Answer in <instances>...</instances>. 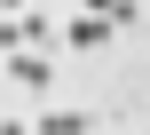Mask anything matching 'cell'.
Here are the masks:
<instances>
[{
  "label": "cell",
  "mask_w": 150,
  "mask_h": 135,
  "mask_svg": "<svg viewBox=\"0 0 150 135\" xmlns=\"http://www.w3.org/2000/svg\"><path fill=\"white\" fill-rule=\"evenodd\" d=\"M8 80H16V88H47V80H55V56H47V48H8Z\"/></svg>",
  "instance_id": "6da1fadb"
},
{
  "label": "cell",
  "mask_w": 150,
  "mask_h": 135,
  "mask_svg": "<svg viewBox=\"0 0 150 135\" xmlns=\"http://www.w3.org/2000/svg\"><path fill=\"white\" fill-rule=\"evenodd\" d=\"M16 40H24V48H47V56H55V40H63V32H55V16H47V8L32 0V8L16 16Z\"/></svg>",
  "instance_id": "7a4b0ae2"
},
{
  "label": "cell",
  "mask_w": 150,
  "mask_h": 135,
  "mask_svg": "<svg viewBox=\"0 0 150 135\" xmlns=\"http://www.w3.org/2000/svg\"><path fill=\"white\" fill-rule=\"evenodd\" d=\"M63 40H71V48H103V40H111V16H87V8H79V16L63 24Z\"/></svg>",
  "instance_id": "3957f363"
},
{
  "label": "cell",
  "mask_w": 150,
  "mask_h": 135,
  "mask_svg": "<svg viewBox=\"0 0 150 135\" xmlns=\"http://www.w3.org/2000/svg\"><path fill=\"white\" fill-rule=\"evenodd\" d=\"M32 135H95V119H87V111H63V103H55L47 119H32Z\"/></svg>",
  "instance_id": "277c9868"
},
{
  "label": "cell",
  "mask_w": 150,
  "mask_h": 135,
  "mask_svg": "<svg viewBox=\"0 0 150 135\" xmlns=\"http://www.w3.org/2000/svg\"><path fill=\"white\" fill-rule=\"evenodd\" d=\"M79 8H87V16H111V24H134V16H142V0H79Z\"/></svg>",
  "instance_id": "5b68a950"
},
{
  "label": "cell",
  "mask_w": 150,
  "mask_h": 135,
  "mask_svg": "<svg viewBox=\"0 0 150 135\" xmlns=\"http://www.w3.org/2000/svg\"><path fill=\"white\" fill-rule=\"evenodd\" d=\"M0 135H32V119H0Z\"/></svg>",
  "instance_id": "8992f818"
},
{
  "label": "cell",
  "mask_w": 150,
  "mask_h": 135,
  "mask_svg": "<svg viewBox=\"0 0 150 135\" xmlns=\"http://www.w3.org/2000/svg\"><path fill=\"white\" fill-rule=\"evenodd\" d=\"M24 8H32V0H0V16H24Z\"/></svg>",
  "instance_id": "52a82bcc"
}]
</instances>
